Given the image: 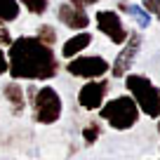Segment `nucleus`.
<instances>
[{
    "label": "nucleus",
    "mask_w": 160,
    "mask_h": 160,
    "mask_svg": "<svg viewBox=\"0 0 160 160\" xmlns=\"http://www.w3.org/2000/svg\"><path fill=\"white\" fill-rule=\"evenodd\" d=\"M92 33L90 31H80V33H75V35H71L68 40H66L64 45H61V57H64L66 61L68 59H73V57H78L80 52H85L87 47L92 45Z\"/></svg>",
    "instance_id": "obj_11"
},
{
    "label": "nucleus",
    "mask_w": 160,
    "mask_h": 160,
    "mask_svg": "<svg viewBox=\"0 0 160 160\" xmlns=\"http://www.w3.org/2000/svg\"><path fill=\"white\" fill-rule=\"evenodd\" d=\"M19 5H21V7H26L31 14L42 17L47 10H50V0H19Z\"/></svg>",
    "instance_id": "obj_15"
},
{
    "label": "nucleus",
    "mask_w": 160,
    "mask_h": 160,
    "mask_svg": "<svg viewBox=\"0 0 160 160\" xmlns=\"http://www.w3.org/2000/svg\"><path fill=\"white\" fill-rule=\"evenodd\" d=\"M35 38H38L40 42H45V45L54 47V42H57V28H54V26H50V24H40L38 31H35Z\"/></svg>",
    "instance_id": "obj_14"
},
{
    "label": "nucleus",
    "mask_w": 160,
    "mask_h": 160,
    "mask_svg": "<svg viewBox=\"0 0 160 160\" xmlns=\"http://www.w3.org/2000/svg\"><path fill=\"white\" fill-rule=\"evenodd\" d=\"M7 73V52H2V47H0V75Z\"/></svg>",
    "instance_id": "obj_19"
},
{
    "label": "nucleus",
    "mask_w": 160,
    "mask_h": 160,
    "mask_svg": "<svg viewBox=\"0 0 160 160\" xmlns=\"http://www.w3.org/2000/svg\"><path fill=\"white\" fill-rule=\"evenodd\" d=\"M21 14L19 0H0V24H12Z\"/></svg>",
    "instance_id": "obj_13"
},
{
    "label": "nucleus",
    "mask_w": 160,
    "mask_h": 160,
    "mask_svg": "<svg viewBox=\"0 0 160 160\" xmlns=\"http://www.w3.org/2000/svg\"><path fill=\"white\" fill-rule=\"evenodd\" d=\"M12 40H14V38H12V33L7 31V26L0 24V47H10Z\"/></svg>",
    "instance_id": "obj_18"
},
{
    "label": "nucleus",
    "mask_w": 160,
    "mask_h": 160,
    "mask_svg": "<svg viewBox=\"0 0 160 160\" xmlns=\"http://www.w3.org/2000/svg\"><path fill=\"white\" fill-rule=\"evenodd\" d=\"M2 97L7 99V104H10V111L19 118V115H24V108H26V94H24V87L17 82V80H10V82H5L2 85Z\"/></svg>",
    "instance_id": "obj_10"
},
{
    "label": "nucleus",
    "mask_w": 160,
    "mask_h": 160,
    "mask_svg": "<svg viewBox=\"0 0 160 160\" xmlns=\"http://www.w3.org/2000/svg\"><path fill=\"white\" fill-rule=\"evenodd\" d=\"M118 10H120V12H127V14L137 21V26H139V28H148L151 21H153V17H151L141 5H132V2H125V0H122V2H118Z\"/></svg>",
    "instance_id": "obj_12"
},
{
    "label": "nucleus",
    "mask_w": 160,
    "mask_h": 160,
    "mask_svg": "<svg viewBox=\"0 0 160 160\" xmlns=\"http://www.w3.org/2000/svg\"><path fill=\"white\" fill-rule=\"evenodd\" d=\"M7 73L12 80H52L59 73V59L54 50L35 35H19L7 50Z\"/></svg>",
    "instance_id": "obj_1"
},
{
    "label": "nucleus",
    "mask_w": 160,
    "mask_h": 160,
    "mask_svg": "<svg viewBox=\"0 0 160 160\" xmlns=\"http://www.w3.org/2000/svg\"><path fill=\"white\" fill-rule=\"evenodd\" d=\"M57 19L71 31H87L90 28V14L80 0H64L57 7Z\"/></svg>",
    "instance_id": "obj_6"
},
{
    "label": "nucleus",
    "mask_w": 160,
    "mask_h": 160,
    "mask_svg": "<svg viewBox=\"0 0 160 160\" xmlns=\"http://www.w3.org/2000/svg\"><path fill=\"white\" fill-rule=\"evenodd\" d=\"M139 113H141L139 106L134 104V99H132L130 94H120V97H115V99L101 104V108H99V118L106 120V122L118 132L132 130V127L139 122Z\"/></svg>",
    "instance_id": "obj_2"
},
{
    "label": "nucleus",
    "mask_w": 160,
    "mask_h": 160,
    "mask_svg": "<svg viewBox=\"0 0 160 160\" xmlns=\"http://www.w3.org/2000/svg\"><path fill=\"white\" fill-rule=\"evenodd\" d=\"M106 94H108V80H104V78L87 80L78 90V106L85 111H99Z\"/></svg>",
    "instance_id": "obj_9"
},
{
    "label": "nucleus",
    "mask_w": 160,
    "mask_h": 160,
    "mask_svg": "<svg viewBox=\"0 0 160 160\" xmlns=\"http://www.w3.org/2000/svg\"><path fill=\"white\" fill-rule=\"evenodd\" d=\"M94 19H97L99 33H104L113 45H122V42L127 40L130 31L125 28V24H122V19H120V14L115 10H99Z\"/></svg>",
    "instance_id": "obj_7"
},
{
    "label": "nucleus",
    "mask_w": 160,
    "mask_h": 160,
    "mask_svg": "<svg viewBox=\"0 0 160 160\" xmlns=\"http://www.w3.org/2000/svg\"><path fill=\"white\" fill-rule=\"evenodd\" d=\"M144 10L148 12L151 17L160 19V0H144Z\"/></svg>",
    "instance_id": "obj_17"
},
{
    "label": "nucleus",
    "mask_w": 160,
    "mask_h": 160,
    "mask_svg": "<svg viewBox=\"0 0 160 160\" xmlns=\"http://www.w3.org/2000/svg\"><path fill=\"white\" fill-rule=\"evenodd\" d=\"M125 87L141 113L148 118H160V90L151 82V78L141 73H127Z\"/></svg>",
    "instance_id": "obj_3"
},
{
    "label": "nucleus",
    "mask_w": 160,
    "mask_h": 160,
    "mask_svg": "<svg viewBox=\"0 0 160 160\" xmlns=\"http://www.w3.org/2000/svg\"><path fill=\"white\" fill-rule=\"evenodd\" d=\"M85 7H90V5H97V2H101V0H80Z\"/></svg>",
    "instance_id": "obj_20"
},
{
    "label": "nucleus",
    "mask_w": 160,
    "mask_h": 160,
    "mask_svg": "<svg viewBox=\"0 0 160 160\" xmlns=\"http://www.w3.org/2000/svg\"><path fill=\"white\" fill-rule=\"evenodd\" d=\"M31 108H33V120L38 125H54L64 113V101L52 85H45L38 87L33 101H31Z\"/></svg>",
    "instance_id": "obj_4"
},
{
    "label": "nucleus",
    "mask_w": 160,
    "mask_h": 160,
    "mask_svg": "<svg viewBox=\"0 0 160 160\" xmlns=\"http://www.w3.org/2000/svg\"><path fill=\"white\" fill-rule=\"evenodd\" d=\"M158 120H160V118H158ZM158 132H160V122H158Z\"/></svg>",
    "instance_id": "obj_21"
},
{
    "label": "nucleus",
    "mask_w": 160,
    "mask_h": 160,
    "mask_svg": "<svg viewBox=\"0 0 160 160\" xmlns=\"http://www.w3.org/2000/svg\"><path fill=\"white\" fill-rule=\"evenodd\" d=\"M99 137H101V125L97 122V120H92V122H87V125L82 127V139H85L87 146H92Z\"/></svg>",
    "instance_id": "obj_16"
},
{
    "label": "nucleus",
    "mask_w": 160,
    "mask_h": 160,
    "mask_svg": "<svg viewBox=\"0 0 160 160\" xmlns=\"http://www.w3.org/2000/svg\"><path fill=\"white\" fill-rule=\"evenodd\" d=\"M66 71H68L73 78L97 80V78H104L111 71V64L99 54H78V57L66 61Z\"/></svg>",
    "instance_id": "obj_5"
},
{
    "label": "nucleus",
    "mask_w": 160,
    "mask_h": 160,
    "mask_svg": "<svg viewBox=\"0 0 160 160\" xmlns=\"http://www.w3.org/2000/svg\"><path fill=\"white\" fill-rule=\"evenodd\" d=\"M139 50H141V33H130L127 40L122 42V50L118 52L115 61L111 64V75H113V78H125V75L130 73Z\"/></svg>",
    "instance_id": "obj_8"
}]
</instances>
